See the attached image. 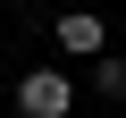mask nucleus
Returning a JSON list of instances; mask_svg holds the SVG:
<instances>
[{"label":"nucleus","mask_w":126,"mask_h":118,"mask_svg":"<svg viewBox=\"0 0 126 118\" xmlns=\"http://www.w3.org/2000/svg\"><path fill=\"white\" fill-rule=\"evenodd\" d=\"M93 93H109V101L126 93V59H118V51H109V59H93Z\"/></svg>","instance_id":"3"},{"label":"nucleus","mask_w":126,"mask_h":118,"mask_svg":"<svg viewBox=\"0 0 126 118\" xmlns=\"http://www.w3.org/2000/svg\"><path fill=\"white\" fill-rule=\"evenodd\" d=\"M50 42L76 51V59H109V17L101 9H59L50 17Z\"/></svg>","instance_id":"1"},{"label":"nucleus","mask_w":126,"mask_h":118,"mask_svg":"<svg viewBox=\"0 0 126 118\" xmlns=\"http://www.w3.org/2000/svg\"><path fill=\"white\" fill-rule=\"evenodd\" d=\"M67 110H76V84L59 76V68L17 76V118H67Z\"/></svg>","instance_id":"2"}]
</instances>
